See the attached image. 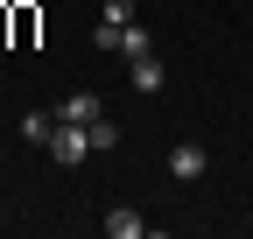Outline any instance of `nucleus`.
<instances>
[{
    "instance_id": "39448f33",
    "label": "nucleus",
    "mask_w": 253,
    "mask_h": 239,
    "mask_svg": "<svg viewBox=\"0 0 253 239\" xmlns=\"http://www.w3.org/2000/svg\"><path fill=\"white\" fill-rule=\"evenodd\" d=\"M106 232H113V239H141L148 218H141V211H106Z\"/></svg>"
},
{
    "instance_id": "20e7f679",
    "label": "nucleus",
    "mask_w": 253,
    "mask_h": 239,
    "mask_svg": "<svg viewBox=\"0 0 253 239\" xmlns=\"http://www.w3.org/2000/svg\"><path fill=\"white\" fill-rule=\"evenodd\" d=\"M56 120H71V127H91V120H99V92H71L56 106Z\"/></svg>"
},
{
    "instance_id": "9d476101",
    "label": "nucleus",
    "mask_w": 253,
    "mask_h": 239,
    "mask_svg": "<svg viewBox=\"0 0 253 239\" xmlns=\"http://www.w3.org/2000/svg\"><path fill=\"white\" fill-rule=\"evenodd\" d=\"M0 7H7V0H0Z\"/></svg>"
},
{
    "instance_id": "423d86ee",
    "label": "nucleus",
    "mask_w": 253,
    "mask_h": 239,
    "mask_svg": "<svg viewBox=\"0 0 253 239\" xmlns=\"http://www.w3.org/2000/svg\"><path fill=\"white\" fill-rule=\"evenodd\" d=\"M113 148H120V127L99 113V120H91V155H113Z\"/></svg>"
},
{
    "instance_id": "0eeeda50",
    "label": "nucleus",
    "mask_w": 253,
    "mask_h": 239,
    "mask_svg": "<svg viewBox=\"0 0 253 239\" xmlns=\"http://www.w3.org/2000/svg\"><path fill=\"white\" fill-rule=\"evenodd\" d=\"M148 49H155V42H148V28H141V21H126V28H120V56H148Z\"/></svg>"
},
{
    "instance_id": "f257e3e1",
    "label": "nucleus",
    "mask_w": 253,
    "mask_h": 239,
    "mask_svg": "<svg viewBox=\"0 0 253 239\" xmlns=\"http://www.w3.org/2000/svg\"><path fill=\"white\" fill-rule=\"evenodd\" d=\"M91 155V127H71V120H56V134H49V162H84Z\"/></svg>"
},
{
    "instance_id": "1a4fd4ad",
    "label": "nucleus",
    "mask_w": 253,
    "mask_h": 239,
    "mask_svg": "<svg viewBox=\"0 0 253 239\" xmlns=\"http://www.w3.org/2000/svg\"><path fill=\"white\" fill-rule=\"evenodd\" d=\"M99 21H106V28H126V21H141V14H134V0H106Z\"/></svg>"
},
{
    "instance_id": "f03ea898",
    "label": "nucleus",
    "mask_w": 253,
    "mask_h": 239,
    "mask_svg": "<svg viewBox=\"0 0 253 239\" xmlns=\"http://www.w3.org/2000/svg\"><path fill=\"white\" fill-rule=\"evenodd\" d=\"M204 162H211V155H204L197 141H176V148H169V176H176V183H197Z\"/></svg>"
},
{
    "instance_id": "6e6552de",
    "label": "nucleus",
    "mask_w": 253,
    "mask_h": 239,
    "mask_svg": "<svg viewBox=\"0 0 253 239\" xmlns=\"http://www.w3.org/2000/svg\"><path fill=\"white\" fill-rule=\"evenodd\" d=\"M21 134L36 141V148H49V134H56V113H28V120H21Z\"/></svg>"
},
{
    "instance_id": "7ed1b4c3",
    "label": "nucleus",
    "mask_w": 253,
    "mask_h": 239,
    "mask_svg": "<svg viewBox=\"0 0 253 239\" xmlns=\"http://www.w3.org/2000/svg\"><path fill=\"white\" fill-rule=\"evenodd\" d=\"M126 78H134V92H162V78H169V71H162V56L148 49V56H126Z\"/></svg>"
}]
</instances>
